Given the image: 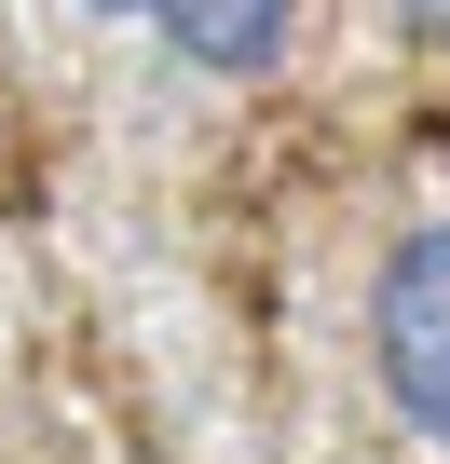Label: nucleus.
<instances>
[{"label":"nucleus","instance_id":"obj_1","mask_svg":"<svg viewBox=\"0 0 450 464\" xmlns=\"http://www.w3.org/2000/svg\"><path fill=\"white\" fill-rule=\"evenodd\" d=\"M369 355H382V396L409 410V437L450 450V218L396 232L382 274H369Z\"/></svg>","mask_w":450,"mask_h":464},{"label":"nucleus","instance_id":"obj_2","mask_svg":"<svg viewBox=\"0 0 450 464\" xmlns=\"http://www.w3.org/2000/svg\"><path fill=\"white\" fill-rule=\"evenodd\" d=\"M150 28H164V55H191L218 82H260L301 42V0H150Z\"/></svg>","mask_w":450,"mask_h":464},{"label":"nucleus","instance_id":"obj_4","mask_svg":"<svg viewBox=\"0 0 450 464\" xmlns=\"http://www.w3.org/2000/svg\"><path fill=\"white\" fill-rule=\"evenodd\" d=\"M82 14H150V0H82Z\"/></svg>","mask_w":450,"mask_h":464},{"label":"nucleus","instance_id":"obj_3","mask_svg":"<svg viewBox=\"0 0 450 464\" xmlns=\"http://www.w3.org/2000/svg\"><path fill=\"white\" fill-rule=\"evenodd\" d=\"M396 28H409V42H436V55H450V0H396Z\"/></svg>","mask_w":450,"mask_h":464}]
</instances>
